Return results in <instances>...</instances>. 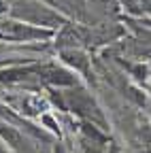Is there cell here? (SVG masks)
<instances>
[{"label": "cell", "instance_id": "obj_2", "mask_svg": "<svg viewBox=\"0 0 151 153\" xmlns=\"http://www.w3.org/2000/svg\"><path fill=\"white\" fill-rule=\"evenodd\" d=\"M62 106H64V111L74 113V115L81 117L83 121H89V123H94V126H98V128H102L104 132L109 130L104 111L98 106V102L94 100V96H91L85 87H81V85L66 87V91L62 94Z\"/></svg>", "mask_w": 151, "mask_h": 153}, {"label": "cell", "instance_id": "obj_6", "mask_svg": "<svg viewBox=\"0 0 151 153\" xmlns=\"http://www.w3.org/2000/svg\"><path fill=\"white\" fill-rule=\"evenodd\" d=\"M9 7H11V2H9V0H0V17L9 15Z\"/></svg>", "mask_w": 151, "mask_h": 153}, {"label": "cell", "instance_id": "obj_4", "mask_svg": "<svg viewBox=\"0 0 151 153\" xmlns=\"http://www.w3.org/2000/svg\"><path fill=\"white\" fill-rule=\"evenodd\" d=\"M60 60L64 62V66L72 68L74 72H81V74H87L89 72V55L81 47L60 49Z\"/></svg>", "mask_w": 151, "mask_h": 153}, {"label": "cell", "instance_id": "obj_5", "mask_svg": "<svg viewBox=\"0 0 151 153\" xmlns=\"http://www.w3.org/2000/svg\"><path fill=\"white\" fill-rule=\"evenodd\" d=\"M119 7L130 15V17H141L143 15V4L141 0H117Z\"/></svg>", "mask_w": 151, "mask_h": 153}, {"label": "cell", "instance_id": "obj_1", "mask_svg": "<svg viewBox=\"0 0 151 153\" xmlns=\"http://www.w3.org/2000/svg\"><path fill=\"white\" fill-rule=\"evenodd\" d=\"M9 17L53 32L70 24V19L55 9L53 2H47V0H13L9 7Z\"/></svg>", "mask_w": 151, "mask_h": 153}, {"label": "cell", "instance_id": "obj_8", "mask_svg": "<svg viewBox=\"0 0 151 153\" xmlns=\"http://www.w3.org/2000/svg\"><path fill=\"white\" fill-rule=\"evenodd\" d=\"M51 153H68V149H66V147H64L62 143H55V145H53V151H51Z\"/></svg>", "mask_w": 151, "mask_h": 153}, {"label": "cell", "instance_id": "obj_3", "mask_svg": "<svg viewBox=\"0 0 151 153\" xmlns=\"http://www.w3.org/2000/svg\"><path fill=\"white\" fill-rule=\"evenodd\" d=\"M53 36H55L53 30L30 26L9 15L0 17V43H39V41H49Z\"/></svg>", "mask_w": 151, "mask_h": 153}, {"label": "cell", "instance_id": "obj_9", "mask_svg": "<svg viewBox=\"0 0 151 153\" xmlns=\"http://www.w3.org/2000/svg\"><path fill=\"white\" fill-rule=\"evenodd\" d=\"M0 153H13V151H11V149H9V147H7L2 140H0Z\"/></svg>", "mask_w": 151, "mask_h": 153}, {"label": "cell", "instance_id": "obj_11", "mask_svg": "<svg viewBox=\"0 0 151 153\" xmlns=\"http://www.w3.org/2000/svg\"><path fill=\"white\" fill-rule=\"evenodd\" d=\"M47 2H53V0H47ZM53 4H55V2H53Z\"/></svg>", "mask_w": 151, "mask_h": 153}, {"label": "cell", "instance_id": "obj_10", "mask_svg": "<svg viewBox=\"0 0 151 153\" xmlns=\"http://www.w3.org/2000/svg\"><path fill=\"white\" fill-rule=\"evenodd\" d=\"M109 153H119V149H117V145H113V143H111V147H109Z\"/></svg>", "mask_w": 151, "mask_h": 153}, {"label": "cell", "instance_id": "obj_7", "mask_svg": "<svg viewBox=\"0 0 151 153\" xmlns=\"http://www.w3.org/2000/svg\"><path fill=\"white\" fill-rule=\"evenodd\" d=\"M141 4H143V15L151 17V0H141Z\"/></svg>", "mask_w": 151, "mask_h": 153}]
</instances>
